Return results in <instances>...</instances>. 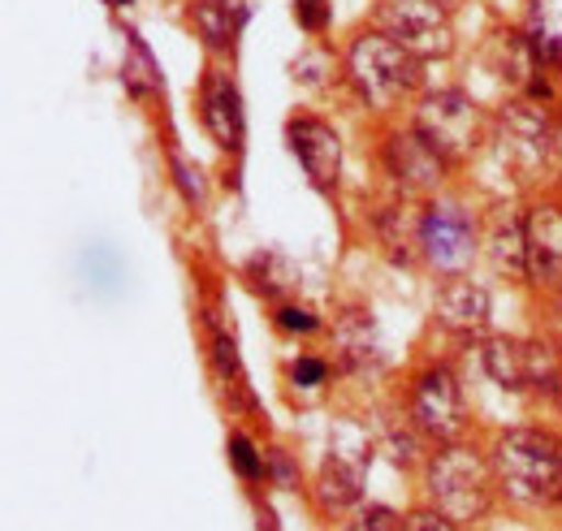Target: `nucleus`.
I'll list each match as a JSON object with an SVG mask.
<instances>
[{"instance_id":"nucleus-1","label":"nucleus","mask_w":562,"mask_h":531,"mask_svg":"<svg viewBox=\"0 0 562 531\" xmlns=\"http://www.w3.org/2000/svg\"><path fill=\"white\" fill-rule=\"evenodd\" d=\"M493 475L524 506L562 501V441L541 428H510L493 441Z\"/></svg>"},{"instance_id":"nucleus-2","label":"nucleus","mask_w":562,"mask_h":531,"mask_svg":"<svg viewBox=\"0 0 562 531\" xmlns=\"http://www.w3.org/2000/svg\"><path fill=\"white\" fill-rule=\"evenodd\" d=\"M347 78L372 109H394L420 82V57L407 53L390 31H363L347 48Z\"/></svg>"},{"instance_id":"nucleus-3","label":"nucleus","mask_w":562,"mask_h":531,"mask_svg":"<svg viewBox=\"0 0 562 531\" xmlns=\"http://www.w3.org/2000/svg\"><path fill=\"white\" fill-rule=\"evenodd\" d=\"M493 463H485L468 445H446L428 463V497L450 523H472L490 510L493 497Z\"/></svg>"},{"instance_id":"nucleus-4","label":"nucleus","mask_w":562,"mask_h":531,"mask_svg":"<svg viewBox=\"0 0 562 531\" xmlns=\"http://www.w3.org/2000/svg\"><path fill=\"white\" fill-rule=\"evenodd\" d=\"M481 363H485L493 385H502V389H510V394H524V389L559 394V385H562L559 354H554V346H546V341L490 337L485 350H481Z\"/></svg>"},{"instance_id":"nucleus-5","label":"nucleus","mask_w":562,"mask_h":531,"mask_svg":"<svg viewBox=\"0 0 562 531\" xmlns=\"http://www.w3.org/2000/svg\"><path fill=\"white\" fill-rule=\"evenodd\" d=\"M416 131L454 165L476 151L481 143V109L463 91H432L416 109Z\"/></svg>"},{"instance_id":"nucleus-6","label":"nucleus","mask_w":562,"mask_h":531,"mask_svg":"<svg viewBox=\"0 0 562 531\" xmlns=\"http://www.w3.org/2000/svg\"><path fill=\"white\" fill-rule=\"evenodd\" d=\"M381 31H390L420 61L450 57V48H454L450 9L441 0H385L381 4Z\"/></svg>"},{"instance_id":"nucleus-7","label":"nucleus","mask_w":562,"mask_h":531,"mask_svg":"<svg viewBox=\"0 0 562 531\" xmlns=\"http://www.w3.org/2000/svg\"><path fill=\"white\" fill-rule=\"evenodd\" d=\"M420 247L424 260L437 272L459 276L476 256V225L459 203H428V212L420 216Z\"/></svg>"},{"instance_id":"nucleus-8","label":"nucleus","mask_w":562,"mask_h":531,"mask_svg":"<svg viewBox=\"0 0 562 531\" xmlns=\"http://www.w3.org/2000/svg\"><path fill=\"white\" fill-rule=\"evenodd\" d=\"M554 151H559V126L550 109L519 100L502 113V160L519 165L524 173H537L554 160Z\"/></svg>"},{"instance_id":"nucleus-9","label":"nucleus","mask_w":562,"mask_h":531,"mask_svg":"<svg viewBox=\"0 0 562 531\" xmlns=\"http://www.w3.org/2000/svg\"><path fill=\"white\" fill-rule=\"evenodd\" d=\"M412 419L424 437L454 441L463 432V389L450 368H424L412 389Z\"/></svg>"},{"instance_id":"nucleus-10","label":"nucleus","mask_w":562,"mask_h":531,"mask_svg":"<svg viewBox=\"0 0 562 531\" xmlns=\"http://www.w3.org/2000/svg\"><path fill=\"white\" fill-rule=\"evenodd\" d=\"M446 156L424 138L420 131H403L385 138V169L407 195H428L446 178Z\"/></svg>"},{"instance_id":"nucleus-11","label":"nucleus","mask_w":562,"mask_h":531,"mask_svg":"<svg viewBox=\"0 0 562 531\" xmlns=\"http://www.w3.org/2000/svg\"><path fill=\"white\" fill-rule=\"evenodd\" d=\"M285 134H290V147H294L299 165L307 169L312 187L334 191L338 173H342V138H338V131L325 126L321 117H294Z\"/></svg>"},{"instance_id":"nucleus-12","label":"nucleus","mask_w":562,"mask_h":531,"mask_svg":"<svg viewBox=\"0 0 562 531\" xmlns=\"http://www.w3.org/2000/svg\"><path fill=\"white\" fill-rule=\"evenodd\" d=\"M200 113H204L209 134L225 151H243V143H247V113H243V95H238V87H234L229 74H221V69L204 74Z\"/></svg>"},{"instance_id":"nucleus-13","label":"nucleus","mask_w":562,"mask_h":531,"mask_svg":"<svg viewBox=\"0 0 562 531\" xmlns=\"http://www.w3.org/2000/svg\"><path fill=\"white\" fill-rule=\"evenodd\" d=\"M528 276L546 290H562V207H528Z\"/></svg>"},{"instance_id":"nucleus-14","label":"nucleus","mask_w":562,"mask_h":531,"mask_svg":"<svg viewBox=\"0 0 562 531\" xmlns=\"http://www.w3.org/2000/svg\"><path fill=\"white\" fill-rule=\"evenodd\" d=\"M437 320L459 337H481L490 329V290L472 276H450L437 294Z\"/></svg>"},{"instance_id":"nucleus-15","label":"nucleus","mask_w":562,"mask_h":531,"mask_svg":"<svg viewBox=\"0 0 562 531\" xmlns=\"http://www.w3.org/2000/svg\"><path fill=\"white\" fill-rule=\"evenodd\" d=\"M368 445H334L329 450V459L321 466V479H316V497H321V506L325 510H347L359 501V493H363V471H368Z\"/></svg>"},{"instance_id":"nucleus-16","label":"nucleus","mask_w":562,"mask_h":531,"mask_svg":"<svg viewBox=\"0 0 562 531\" xmlns=\"http://www.w3.org/2000/svg\"><path fill=\"white\" fill-rule=\"evenodd\" d=\"M485 247H490V260L497 272L524 276V272H528V216H515V212L502 207L490 221Z\"/></svg>"},{"instance_id":"nucleus-17","label":"nucleus","mask_w":562,"mask_h":531,"mask_svg":"<svg viewBox=\"0 0 562 531\" xmlns=\"http://www.w3.org/2000/svg\"><path fill=\"white\" fill-rule=\"evenodd\" d=\"M334 350H338V363H342L347 372L376 368V363H381V337H376V325H372L363 312H347V316L334 325Z\"/></svg>"},{"instance_id":"nucleus-18","label":"nucleus","mask_w":562,"mask_h":531,"mask_svg":"<svg viewBox=\"0 0 562 531\" xmlns=\"http://www.w3.org/2000/svg\"><path fill=\"white\" fill-rule=\"evenodd\" d=\"M243 18H247V9L238 0H195V9H191V22H195L200 39L212 53L234 48V35H238Z\"/></svg>"},{"instance_id":"nucleus-19","label":"nucleus","mask_w":562,"mask_h":531,"mask_svg":"<svg viewBox=\"0 0 562 531\" xmlns=\"http://www.w3.org/2000/svg\"><path fill=\"white\" fill-rule=\"evenodd\" d=\"M126 87L131 91H156L160 87V78H156V66H151V57H147V48H143L139 39L131 35V61H126Z\"/></svg>"},{"instance_id":"nucleus-20","label":"nucleus","mask_w":562,"mask_h":531,"mask_svg":"<svg viewBox=\"0 0 562 531\" xmlns=\"http://www.w3.org/2000/svg\"><path fill=\"white\" fill-rule=\"evenodd\" d=\"M229 459H234V466H238L247 479H256V475L265 471V463L256 459V445H251L243 432H238V437H229Z\"/></svg>"},{"instance_id":"nucleus-21","label":"nucleus","mask_w":562,"mask_h":531,"mask_svg":"<svg viewBox=\"0 0 562 531\" xmlns=\"http://www.w3.org/2000/svg\"><path fill=\"white\" fill-rule=\"evenodd\" d=\"M347 531H403V523L394 519V510H385V506H368Z\"/></svg>"},{"instance_id":"nucleus-22","label":"nucleus","mask_w":562,"mask_h":531,"mask_svg":"<svg viewBox=\"0 0 562 531\" xmlns=\"http://www.w3.org/2000/svg\"><path fill=\"white\" fill-rule=\"evenodd\" d=\"M294 18H299V26H307V31H325V22H329V0H294Z\"/></svg>"},{"instance_id":"nucleus-23","label":"nucleus","mask_w":562,"mask_h":531,"mask_svg":"<svg viewBox=\"0 0 562 531\" xmlns=\"http://www.w3.org/2000/svg\"><path fill=\"white\" fill-rule=\"evenodd\" d=\"M325 376H329V368H325L321 359H299V363L290 368V381H294V385H303V389H316Z\"/></svg>"},{"instance_id":"nucleus-24","label":"nucleus","mask_w":562,"mask_h":531,"mask_svg":"<svg viewBox=\"0 0 562 531\" xmlns=\"http://www.w3.org/2000/svg\"><path fill=\"white\" fill-rule=\"evenodd\" d=\"M278 325L285 332H312V329H316V316H312L307 307H281Z\"/></svg>"},{"instance_id":"nucleus-25","label":"nucleus","mask_w":562,"mask_h":531,"mask_svg":"<svg viewBox=\"0 0 562 531\" xmlns=\"http://www.w3.org/2000/svg\"><path fill=\"white\" fill-rule=\"evenodd\" d=\"M403 531H454V528H450V519H446L441 510H420V515L407 519V528Z\"/></svg>"},{"instance_id":"nucleus-26","label":"nucleus","mask_w":562,"mask_h":531,"mask_svg":"<svg viewBox=\"0 0 562 531\" xmlns=\"http://www.w3.org/2000/svg\"><path fill=\"white\" fill-rule=\"evenodd\" d=\"M550 332H554V341H559V350H562V290H559V298H554V316H550Z\"/></svg>"},{"instance_id":"nucleus-27","label":"nucleus","mask_w":562,"mask_h":531,"mask_svg":"<svg viewBox=\"0 0 562 531\" xmlns=\"http://www.w3.org/2000/svg\"><path fill=\"white\" fill-rule=\"evenodd\" d=\"M554 402H559V410H562V385H559V394H554Z\"/></svg>"},{"instance_id":"nucleus-28","label":"nucleus","mask_w":562,"mask_h":531,"mask_svg":"<svg viewBox=\"0 0 562 531\" xmlns=\"http://www.w3.org/2000/svg\"><path fill=\"white\" fill-rule=\"evenodd\" d=\"M109 4H131V0H109Z\"/></svg>"},{"instance_id":"nucleus-29","label":"nucleus","mask_w":562,"mask_h":531,"mask_svg":"<svg viewBox=\"0 0 562 531\" xmlns=\"http://www.w3.org/2000/svg\"><path fill=\"white\" fill-rule=\"evenodd\" d=\"M441 4H446V9H450V4H454V0H441Z\"/></svg>"}]
</instances>
